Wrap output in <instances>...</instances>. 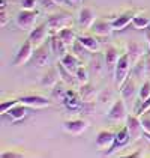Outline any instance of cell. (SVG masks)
Segmentation results:
<instances>
[{
  "mask_svg": "<svg viewBox=\"0 0 150 158\" xmlns=\"http://www.w3.org/2000/svg\"><path fill=\"white\" fill-rule=\"evenodd\" d=\"M50 51H51V44L50 45H47V44H42V45H39L35 51H33V54H32V63L38 66V68H41V66H45L47 63H48V59H50Z\"/></svg>",
  "mask_w": 150,
  "mask_h": 158,
  "instance_id": "4",
  "label": "cell"
},
{
  "mask_svg": "<svg viewBox=\"0 0 150 158\" xmlns=\"http://www.w3.org/2000/svg\"><path fill=\"white\" fill-rule=\"evenodd\" d=\"M129 130H128V127H125L123 130H120L119 133L116 134V140H114V143L111 145V148L105 152V155H110V154H112L117 148H120V146H125L128 142H129Z\"/></svg>",
  "mask_w": 150,
  "mask_h": 158,
  "instance_id": "12",
  "label": "cell"
},
{
  "mask_svg": "<svg viewBox=\"0 0 150 158\" xmlns=\"http://www.w3.org/2000/svg\"><path fill=\"white\" fill-rule=\"evenodd\" d=\"M75 77H77V81H78L80 85H86V83H87V80H89L86 68H83V66H78V69L75 71Z\"/></svg>",
  "mask_w": 150,
  "mask_h": 158,
  "instance_id": "30",
  "label": "cell"
},
{
  "mask_svg": "<svg viewBox=\"0 0 150 158\" xmlns=\"http://www.w3.org/2000/svg\"><path fill=\"white\" fill-rule=\"evenodd\" d=\"M18 102L24 104L27 107H33V109H42V107H48L51 102L44 97L39 95H24V97L18 98Z\"/></svg>",
  "mask_w": 150,
  "mask_h": 158,
  "instance_id": "6",
  "label": "cell"
},
{
  "mask_svg": "<svg viewBox=\"0 0 150 158\" xmlns=\"http://www.w3.org/2000/svg\"><path fill=\"white\" fill-rule=\"evenodd\" d=\"M69 2H71V3H74V5H78V3H81L83 0H69Z\"/></svg>",
  "mask_w": 150,
  "mask_h": 158,
  "instance_id": "43",
  "label": "cell"
},
{
  "mask_svg": "<svg viewBox=\"0 0 150 158\" xmlns=\"http://www.w3.org/2000/svg\"><path fill=\"white\" fill-rule=\"evenodd\" d=\"M62 102L66 106V109H69V110H80V107H81V102H83V101L77 97V94H75L74 90H66V95H65V98H63Z\"/></svg>",
  "mask_w": 150,
  "mask_h": 158,
  "instance_id": "15",
  "label": "cell"
},
{
  "mask_svg": "<svg viewBox=\"0 0 150 158\" xmlns=\"http://www.w3.org/2000/svg\"><path fill=\"white\" fill-rule=\"evenodd\" d=\"M149 109H150V97L147 99H144V101H141V106H138L137 109H135V113H137V116H140V114H143L144 111H147Z\"/></svg>",
  "mask_w": 150,
  "mask_h": 158,
  "instance_id": "35",
  "label": "cell"
},
{
  "mask_svg": "<svg viewBox=\"0 0 150 158\" xmlns=\"http://www.w3.org/2000/svg\"><path fill=\"white\" fill-rule=\"evenodd\" d=\"M128 54L131 57V62H138L143 56V47L138 42L132 41V42L128 44Z\"/></svg>",
  "mask_w": 150,
  "mask_h": 158,
  "instance_id": "20",
  "label": "cell"
},
{
  "mask_svg": "<svg viewBox=\"0 0 150 158\" xmlns=\"http://www.w3.org/2000/svg\"><path fill=\"white\" fill-rule=\"evenodd\" d=\"M146 74H147L146 62H137V65H135V75L137 77H144Z\"/></svg>",
  "mask_w": 150,
  "mask_h": 158,
  "instance_id": "34",
  "label": "cell"
},
{
  "mask_svg": "<svg viewBox=\"0 0 150 158\" xmlns=\"http://www.w3.org/2000/svg\"><path fill=\"white\" fill-rule=\"evenodd\" d=\"M36 3H38L36 0H21V8L32 11V9L36 8Z\"/></svg>",
  "mask_w": 150,
  "mask_h": 158,
  "instance_id": "36",
  "label": "cell"
},
{
  "mask_svg": "<svg viewBox=\"0 0 150 158\" xmlns=\"http://www.w3.org/2000/svg\"><path fill=\"white\" fill-rule=\"evenodd\" d=\"M93 94H95V87H93V86H90L89 83L81 85V87H80V95H81V99H84V101H90V98L93 97Z\"/></svg>",
  "mask_w": 150,
  "mask_h": 158,
  "instance_id": "27",
  "label": "cell"
},
{
  "mask_svg": "<svg viewBox=\"0 0 150 158\" xmlns=\"http://www.w3.org/2000/svg\"><path fill=\"white\" fill-rule=\"evenodd\" d=\"M36 18H38V12L35 9L29 11V9H23L21 12H18L17 15V24L18 27H21L23 30H30L33 24L36 23Z\"/></svg>",
  "mask_w": 150,
  "mask_h": 158,
  "instance_id": "3",
  "label": "cell"
},
{
  "mask_svg": "<svg viewBox=\"0 0 150 158\" xmlns=\"http://www.w3.org/2000/svg\"><path fill=\"white\" fill-rule=\"evenodd\" d=\"M26 113H27V106L21 104V102H18V104H15L6 114H8L12 121H21V119L26 116Z\"/></svg>",
  "mask_w": 150,
  "mask_h": 158,
  "instance_id": "18",
  "label": "cell"
},
{
  "mask_svg": "<svg viewBox=\"0 0 150 158\" xmlns=\"http://www.w3.org/2000/svg\"><path fill=\"white\" fill-rule=\"evenodd\" d=\"M21 154H15V152H3L2 158H21Z\"/></svg>",
  "mask_w": 150,
  "mask_h": 158,
  "instance_id": "39",
  "label": "cell"
},
{
  "mask_svg": "<svg viewBox=\"0 0 150 158\" xmlns=\"http://www.w3.org/2000/svg\"><path fill=\"white\" fill-rule=\"evenodd\" d=\"M138 95H140V99H141V101H144V99H147V98L150 97V80H146V81L143 83L140 92H138Z\"/></svg>",
  "mask_w": 150,
  "mask_h": 158,
  "instance_id": "31",
  "label": "cell"
},
{
  "mask_svg": "<svg viewBox=\"0 0 150 158\" xmlns=\"http://www.w3.org/2000/svg\"><path fill=\"white\" fill-rule=\"evenodd\" d=\"M120 92H122V98L125 101H131L134 98V94H135V81L134 80H126L122 85Z\"/></svg>",
  "mask_w": 150,
  "mask_h": 158,
  "instance_id": "21",
  "label": "cell"
},
{
  "mask_svg": "<svg viewBox=\"0 0 150 158\" xmlns=\"http://www.w3.org/2000/svg\"><path fill=\"white\" fill-rule=\"evenodd\" d=\"M51 51L56 53L57 56L63 57V56L68 53V45H66L57 35H54V36L51 38Z\"/></svg>",
  "mask_w": 150,
  "mask_h": 158,
  "instance_id": "17",
  "label": "cell"
},
{
  "mask_svg": "<svg viewBox=\"0 0 150 158\" xmlns=\"http://www.w3.org/2000/svg\"><path fill=\"white\" fill-rule=\"evenodd\" d=\"M141 123H143V128H144V131H147L150 133V118H144V119H141Z\"/></svg>",
  "mask_w": 150,
  "mask_h": 158,
  "instance_id": "38",
  "label": "cell"
},
{
  "mask_svg": "<svg viewBox=\"0 0 150 158\" xmlns=\"http://www.w3.org/2000/svg\"><path fill=\"white\" fill-rule=\"evenodd\" d=\"M80 110H81L83 113H86V114H90V113L95 111V104H93L92 101H84V99H83Z\"/></svg>",
  "mask_w": 150,
  "mask_h": 158,
  "instance_id": "33",
  "label": "cell"
},
{
  "mask_svg": "<svg viewBox=\"0 0 150 158\" xmlns=\"http://www.w3.org/2000/svg\"><path fill=\"white\" fill-rule=\"evenodd\" d=\"M126 123H128L126 127H128V130H129L131 139L137 140V139H140V137L144 134L143 123L138 119V116H128V118H126Z\"/></svg>",
  "mask_w": 150,
  "mask_h": 158,
  "instance_id": "8",
  "label": "cell"
},
{
  "mask_svg": "<svg viewBox=\"0 0 150 158\" xmlns=\"http://www.w3.org/2000/svg\"><path fill=\"white\" fill-rule=\"evenodd\" d=\"M32 45H33V44L27 39L24 44H23V47L18 50V53H17V56H15V59H14V65H23V63H26L27 60L32 59V54H33Z\"/></svg>",
  "mask_w": 150,
  "mask_h": 158,
  "instance_id": "9",
  "label": "cell"
},
{
  "mask_svg": "<svg viewBox=\"0 0 150 158\" xmlns=\"http://www.w3.org/2000/svg\"><path fill=\"white\" fill-rule=\"evenodd\" d=\"M57 36L60 38L66 45H72L75 42V33L71 27H65L62 30H59L57 32Z\"/></svg>",
  "mask_w": 150,
  "mask_h": 158,
  "instance_id": "23",
  "label": "cell"
},
{
  "mask_svg": "<svg viewBox=\"0 0 150 158\" xmlns=\"http://www.w3.org/2000/svg\"><path fill=\"white\" fill-rule=\"evenodd\" d=\"M123 101L125 99H117L112 104V107L108 111V118L110 119H112V121H123V119L128 118L126 116V106Z\"/></svg>",
  "mask_w": 150,
  "mask_h": 158,
  "instance_id": "10",
  "label": "cell"
},
{
  "mask_svg": "<svg viewBox=\"0 0 150 158\" xmlns=\"http://www.w3.org/2000/svg\"><path fill=\"white\" fill-rule=\"evenodd\" d=\"M87 122L83 121V119H72V121L63 122V130L72 135H80L87 130Z\"/></svg>",
  "mask_w": 150,
  "mask_h": 158,
  "instance_id": "7",
  "label": "cell"
},
{
  "mask_svg": "<svg viewBox=\"0 0 150 158\" xmlns=\"http://www.w3.org/2000/svg\"><path fill=\"white\" fill-rule=\"evenodd\" d=\"M48 32H50L48 23H42V24H39L38 27H35V29L30 32L29 41H30L35 47H39V45H42V44L45 42V39L48 36Z\"/></svg>",
  "mask_w": 150,
  "mask_h": 158,
  "instance_id": "5",
  "label": "cell"
},
{
  "mask_svg": "<svg viewBox=\"0 0 150 158\" xmlns=\"http://www.w3.org/2000/svg\"><path fill=\"white\" fill-rule=\"evenodd\" d=\"M112 30V24L111 23H107V21H96L93 24V32L99 36H108Z\"/></svg>",
  "mask_w": 150,
  "mask_h": 158,
  "instance_id": "19",
  "label": "cell"
},
{
  "mask_svg": "<svg viewBox=\"0 0 150 158\" xmlns=\"http://www.w3.org/2000/svg\"><path fill=\"white\" fill-rule=\"evenodd\" d=\"M60 63L66 69H69L71 73H75L78 69V65H80V60H78V56L77 54H72V53H66L63 57H60Z\"/></svg>",
  "mask_w": 150,
  "mask_h": 158,
  "instance_id": "16",
  "label": "cell"
},
{
  "mask_svg": "<svg viewBox=\"0 0 150 158\" xmlns=\"http://www.w3.org/2000/svg\"><path fill=\"white\" fill-rule=\"evenodd\" d=\"M129 69H131V57H129L128 53H125V54L120 56V59L117 62V66H116V71H114V75H116V86H117V87H122V85L128 80Z\"/></svg>",
  "mask_w": 150,
  "mask_h": 158,
  "instance_id": "1",
  "label": "cell"
},
{
  "mask_svg": "<svg viewBox=\"0 0 150 158\" xmlns=\"http://www.w3.org/2000/svg\"><path fill=\"white\" fill-rule=\"evenodd\" d=\"M54 2H56V3H62L63 0H54Z\"/></svg>",
  "mask_w": 150,
  "mask_h": 158,
  "instance_id": "44",
  "label": "cell"
},
{
  "mask_svg": "<svg viewBox=\"0 0 150 158\" xmlns=\"http://www.w3.org/2000/svg\"><path fill=\"white\" fill-rule=\"evenodd\" d=\"M15 104H18V99H11V101H3L2 104H0V113L2 114H6L9 110L12 109Z\"/></svg>",
  "mask_w": 150,
  "mask_h": 158,
  "instance_id": "32",
  "label": "cell"
},
{
  "mask_svg": "<svg viewBox=\"0 0 150 158\" xmlns=\"http://www.w3.org/2000/svg\"><path fill=\"white\" fill-rule=\"evenodd\" d=\"M95 12L90 9V8H81L80 11V17H78V21H80V26L84 27V29H90L95 24Z\"/></svg>",
  "mask_w": 150,
  "mask_h": 158,
  "instance_id": "13",
  "label": "cell"
},
{
  "mask_svg": "<svg viewBox=\"0 0 150 158\" xmlns=\"http://www.w3.org/2000/svg\"><path fill=\"white\" fill-rule=\"evenodd\" d=\"M56 83H57V71H56V68H51L50 71L44 75L42 85L47 86V87H53V86H56Z\"/></svg>",
  "mask_w": 150,
  "mask_h": 158,
  "instance_id": "25",
  "label": "cell"
},
{
  "mask_svg": "<svg viewBox=\"0 0 150 158\" xmlns=\"http://www.w3.org/2000/svg\"><path fill=\"white\" fill-rule=\"evenodd\" d=\"M119 59H120V56H119L117 50L114 48V47H110V48L105 51V66H107V69L110 73L116 71V66H117Z\"/></svg>",
  "mask_w": 150,
  "mask_h": 158,
  "instance_id": "14",
  "label": "cell"
},
{
  "mask_svg": "<svg viewBox=\"0 0 150 158\" xmlns=\"http://www.w3.org/2000/svg\"><path fill=\"white\" fill-rule=\"evenodd\" d=\"M0 3H2V5H0V8H2V11H5V6H6V2H5V0H2Z\"/></svg>",
  "mask_w": 150,
  "mask_h": 158,
  "instance_id": "42",
  "label": "cell"
},
{
  "mask_svg": "<svg viewBox=\"0 0 150 158\" xmlns=\"http://www.w3.org/2000/svg\"><path fill=\"white\" fill-rule=\"evenodd\" d=\"M114 140H116V134L111 133V131H101V133H98V135H96V140H95V145L98 146L99 149H110L111 148V145L114 143Z\"/></svg>",
  "mask_w": 150,
  "mask_h": 158,
  "instance_id": "11",
  "label": "cell"
},
{
  "mask_svg": "<svg viewBox=\"0 0 150 158\" xmlns=\"http://www.w3.org/2000/svg\"><path fill=\"white\" fill-rule=\"evenodd\" d=\"M78 41L89 50V51H93V53H96L98 50H99V42L95 39L93 36H78Z\"/></svg>",
  "mask_w": 150,
  "mask_h": 158,
  "instance_id": "24",
  "label": "cell"
},
{
  "mask_svg": "<svg viewBox=\"0 0 150 158\" xmlns=\"http://www.w3.org/2000/svg\"><path fill=\"white\" fill-rule=\"evenodd\" d=\"M132 26H134L135 29H146L147 26H150V21L146 18V17H141V15L135 17V15H134V18H132Z\"/></svg>",
  "mask_w": 150,
  "mask_h": 158,
  "instance_id": "28",
  "label": "cell"
},
{
  "mask_svg": "<svg viewBox=\"0 0 150 158\" xmlns=\"http://www.w3.org/2000/svg\"><path fill=\"white\" fill-rule=\"evenodd\" d=\"M47 23L50 26V30L59 32V30H62L65 27H69L72 24V17H71V14H66V12L54 14V15H50Z\"/></svg>",
  "mask_w": 150,
  "mask_h": 158,
  "instance_id": "2",
  "label": "cell"
},
{
  "mask_svg": "<svg viewBox=\"0 0 150 158\" xmlns=\"http://www.w3.org/2000/svg\"><path fill=\"white\" fill-rule=\"evenodd\" d=\"M57 69H59L60 77H62V80L65 81V83H68V85H74L75 80H74V77H72V73H71L69 69H66L60 62H59V65H57Z\"/></svg>",
  "mask_w": 150,
  "mask_h": 158,
  "instance_id": "26",
  "label": "cell"
},
{
  "mask_svg": "<svg viewBox=\"0 0 150 158\" xmlns=\"http://www.w3.org/2000/svg\"><path fill=\"white\" fill-rule=\"evenodd\" d=\"M132 18H134V15H132L131 12L123 14V15L117 17V18H116V20L111 23L112 29H114V30H122V29H125L129 23H132Z\"/></svg>",
  "mask_w": 150,
  "mask_h": 158,
  "instance_id": "22",
  "label": "cell"
},
{
  "mask_svg": "<svg viewBox=\"0 0 150 158\" xmlns=\"http://www.w3.org/2000/svg\"><path fill=\"white\" fill-rule=\"evenodd\" d=\"M149 48H150V36H149Z\"/></svg>",
  "mask_w": 150,
  "mask_h": 158,
  "instance_id": "46",
  "label": "cell"
},
{
  "mask_svg": "<svg viewBox=\"0 0 150 158\" xmlns=\"http://www.w3.org/2000/svg\"><path fill=\"white\" fill-rule=\"evenodd\" d=\"M143 137H146L147 140L150 142V133H147V131H144V134H143Z\"/></svg>",
  "mask_w": 150,
  "mask_h": 158,
  "instance_id": "41",
  "label": "cell"
},
{
  "mask_svg": "<svg viewBox=\"0 0 150 158\" xmlns=\"http://www.w3.org/2000/svg\"><path fill=\"white\" fill-rule=\"evenodd\" d=\"M147 116H149V118H150V109L147 110Z\"/></svg>",
  "mask_w": 150,
  "mask_h": 158,
  "instance_id": "45",
  "label": "cell"
},
{
  "mask_svg": "<svg viewBox=\"0 0 150 158\" xmlns=\"http://www.w3.org/2000/svg\"><path fill=\"white\" fill-rule=\"evenodd\" d=\"M66 95V89H63L62 86L56 85L53 86V92H51V98L53 99H59V101H63V98Z\"/></svg>",
  "mask_w": 150,
  "mask_h": 158,
  "instance_id": "29",
  "label": "cell"
},
{
  "mask_svg": "<svg viewBox=\"0 0 150 158\" xmlns=\"http://www.w3.org/2000/svg\"><path fill=\"white\" fill-rule=\"evenodd\" d=\"M5 23H6V14L5 11H2V26H5Z\"/></svg>",
  "mask_w": 150,
  "mask_h": 158,
  "instance_id": "40",
  "label": "cell"
},
{
  "mask_svg": "<svg viewBox=\"0 0 150 158\" xmlns=\"http://www.w3.org/2000/svg\"><path fill=\"white\" fill-rule=\"evenodd\" d=\"M54 3H56L54 0H42V6H44L45 9H48V11H50V9H54Z\"/></svg>",
  "mask_w": 150,
  "mask_h": 158,
  "instance_id": "37",
  "label": "cell"
}]
</instances>
